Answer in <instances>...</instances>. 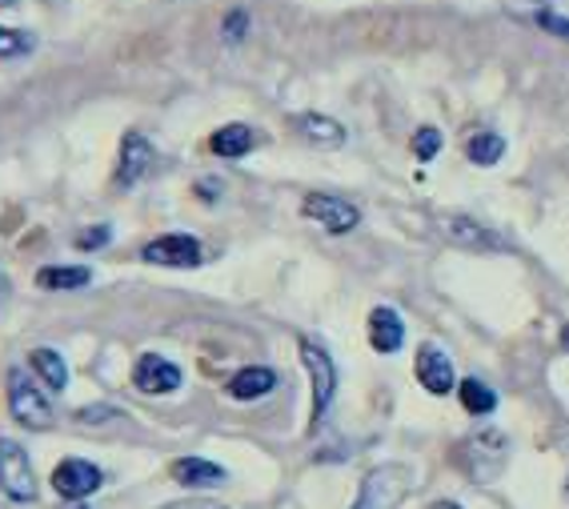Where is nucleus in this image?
<instances>
[{
    "label": "nucleus",
    "mask_w": 569,
    "mask_h": 509,
    "mask_svg": "<svg viewBox=\"0 0 569 509\" xmlns=\"http://www.w3.org/2000/svg\"><path fill=\"white\" fill-rule=\"evenodd\" d=\"M109 237H112L109 224H97V229H84V233L77 237V244H81V249H97V244H109Z\"/></svg>",
    "instance_id": "obj_25"
},
{
    "label": "nucleus",
    "mask_w": 569,
    "mask_h": 509,
    "mask_svg": "<svg viewBox=\"0 0 569 509\" xmlns=\"http://www.w3.org/2000/svg\"><path fill=\"white\" fill-rule=\"evenodd\" d=\"M293 124H297V133L306 137L309 144H317V149H341V144H346V129H341L333 117H321V112H301Z\"/></svg>",
    "instance_id": "obj_14"
},
{
    "label": "nucleus",
    "mask_w": 569,
    "mask_h": 509,
    "mask_svg": "<svg viewBox=\"0 0 569 509\" xmlns=\"http://www.w3.org/2000/svg\"><path fill=\"white\" fill-rule=\"evenodd\" d=\"M253 144H257V133L249 129V124H224V129L213 133L209 149H213L217 157H224V161H237V157H244Z\"/></svg>",
    "instance_id": "obj_17"
},
{
    "label": "nucleus",
    "mask_w": 569,
    "mask_h": 509,
    "mask_svg": "<svg viewBox=\"0 0 569 509\" xmlns=\"http://www.w3.org/2000/svg\"><path fill=\"white\" fill-rule=\"evenodd\" d=\"M72 509H84V506H72Z\"/></svg>",
    "instance_id": "obj_31"
},
{
    "label": "nucleus",
    "mask_w": 569,
    "mask_h": 509,
    "mask_svg": "<svg viewBox=\"0 0 569 509\" xmlns=\"http://www.w3.org/2000/svg\"><path fill=\"white\" fill-rule=\"evenodd\" d=\"M9 409H12V418L29 429H49L52 426L49 393H41V386L29 381L24 369H12L9 373Z\"/></svg>",
    "instance_id": "obj_2"
},
{
    "label": "nucleus",
    "mask_w": 569,
    "mask_h": 509,
    "mask_svg": "<svg viewBox=\"0 0 569 509\" xmlns=\"http://www.w3.org/2000/svg\"><path fill=\"white\" fill-rule=\"evenodd\" d=\"M466 157H469L473 164H481V169H489V164H498L501 157H506V141H501L498 133H478V137H469Z\"/></svg>",
    "instance_id": "obj_21"
},
{
    "label": "nucleus",
    "mask_w": 569,
    "mask_h": 509,
    "mask_svg": "<svg viewBox=\"0 0 569 509\" xmlns=\"http://www.w3.org/2000/svg\"><path fill=\"white\" fill-rule=\"evenodd\" d=\"M409 493V469L406 466H377L361 481V498L353 509H393Z\"/></svg>",
    "instance_id": "obj_6"
},
{
    "label": "nucleus",
    "mask_w": 569,
    "mask_h": 509,
    "mask_svg": "<svg viewBox=\"0 0 569 509\" xmlns=\"http://www.w3.org/2000/svg\"><path fill=\"white\" fill-rule=\"evenodd\" d=\"M413 153H417V161H433V157L441 153V133H438V129H417Z\"/></svg>",
    "instance_id": "obj_23"
},
{
    "label": "nucleus",
    "mask_w": 569,
    "mask_h": 509,
    "mask_svg": "<svg viewBox=\"0 0 569 509\" xmlns=\"http://www.w3.org/2000/svg\"><path fill=\"white\" fill-rule=\"evenodd\" d=\"M438 233L458 249H473V253H501L506 249V237H498L489 224L473 221L466 213H446L438 217Z\"/></svg>",
    "instance_id": "obj_5"
},
{
    "label": "nucleus",
    "mask_w": 569,
    "mask_h": 509,
    "mask_svg": "<svg viewBox=\"0 0 569 509\" xmlns=\"http://www.w3.org/2000/svg\"><path fill=\"white\" fill-rule=\"evenodd\" d=\"M273 386H277L273 369L249 366V369H241V373H233V381H229V398L257 401V398H264V393H273Z\"/></svg>",
    "instance_id": "obj_15"
},
{
    "label": "nucleus",
    "mask_w": 569,
    "mask_h": 509,
    "mask_svg": "<svg viewBox=\"0 0 569 509\" xmlns=\"http://www.w3.org/2000/svg\"><path fill=\"white\" fill-rule=\"evenodd\" d=\"M37 49V37L24 29H4L0 24V61H17V57H29Z\"/></svg>",
    "instance_id": "obj_22"
},
{
    "label": "nucleus",
    "mask_w": 569,
    "mask_h": 509,
    "mask_svg": "<svg viewBox=\"0 0 569 509\" xmlns=\"http://www.w3.org/2000/svg\"><path fill=\"white\" fill-rule=\"evenodd\" d=\"M17 4H21V0H0V9H17Z\"/></svg>",
    "instance_id": "obj_28"
},
{
    "label": "nucleus",
    "mask_w": 569,
    "mask_h": 509,
    "mask_svg": "<svg viewBox=\"0 0 569 509\" xmlns=\"http://www.w3.org/2000/svg\"><path fill=\"white\" fill-rule=\"evenodd\" d=\"M164 509H224L221 501H209V498H184V501H173V506Z\"/></svg>",
    "instance_id": "obj_27"
},
{
    "label": "nucleus",
    "mask_w": 569,
    "mask_h": 509,
    "mask_svg": "<svg viewBox=\"0 0 569 509\" xmlns=\"http://www.w3.org/2000/svg\"><path fill=\"white\" fill-rule=\"evenodd\" d=\"M89 281H92V273L84 266H52L37 273V286L41 289H81V286H89Z\"/></svg>",
    "instance_id": "obj_20"
},
{
    "label": "nucleus",
    "mask_w": 569,
    "mask_h": 509,
    "mask_svg": "<svg viewBox=\"0 0 569 509\" xmlns=\"http://www.w3.org/2000/svg\"><path fill=\"white\" fill-rule=\"evenodd\" d=\"M301 361H306L309 386H313V426H321V418H326V409L333 406L337 393V366L317 341H301Z\"/></svg>",
    "instance_id": "obj_4"
},
{
    "label": "nucleus",
    "mask_w": 569,
    "mask_h": 509,
    "mask_svg": "<svg viewBox=\"0 0 569 509\" xmlns=\"http://www.w3.org/2000/svg\"><path fill=\"white\" fill-rule=\"evenodd\" d=\"M417 381H421L433 398H446L449 389L458 386V373H453V361H449L446 349H438V346L417 349Z\"/></svg>",
    "instance_id": "obj_11"
},
{
    "label": "nucleus",
    "mask_w": 569,
    "mask_h": 509,
    "mask_svg": "<svg viewBox=\"0 0 569 509\" xmlns=\"http://www.w3.org/2000/svg\"><path fill=\"white\" fill-rule=\"evenodd\" d=\"M104 481V473L92 461L84 458H64L61 466L52 469V489L61 493V498H72V501H81L89 498V493H97Z\"/></svg>",
    "instance_id": "obj_9"
},
{
    "label": "nucleus",
    "mask_w": 569,
    "mask_h": 509,
    "mask_svg": "<svg viewBox=\"0 0 569 509\" xmlns=\"http://www.w3.org/2000/svg\"><path fill=\"white\" fill-rule=\"evenodd\" d=\"M561 346H566V349H569V326H566V333H561Z\"/></svg>",
    "instance_id": "obj_30"
},
{
    "label": "nucleus",
    "mask_w": 569,
    "mask_h": 509,
    "mask_svg": "<svg viewBox=\"0 0 569 509\" xmlns=\"http://www.w3.org/2000/svg\"><path fill=\"white\" fill-rule=\"evenodd\" d=\"M157 153H153V144H149V137L141 133H129L121 141V164H117V184H137L149 177V169H153Z\"/></svg>",
    "instance_id": "obj_12"
},
{
    "label": "nucleus",
    "mask_w": 569,
    "mask_h": 509,
    "mask_svg": "<svg viewBox=\"0 0 569 509\" xmlns=\"http://www.w3.org/2000/svg\"><path fill=\"white\" fill-rule=\"evenodd\" d=\"M401 341H406V326H401V317H397L389 306L373 309V313H369V346H373L377 353H397Z\"/></svg>",
    "instance_id": "obj_13"
},
{
    "label": "nucleus",
    "mask_w": 569,
    "mask_h": 509,
    "mask_svg": "<svg viewBox=\"0 0 569 509\" xmlns=\"http://www.w3.org/2000/svg\"><path fill=\"white\" fill-rule=\"evenodd\" d=\"M458 461L473 481H493L509 461V441L498 429H478L458 446Z\"/></svg>",
    "instance_id": "obj_1"
},
{
    "label": "nucleus",
    "mask_w": 569,
    "mask_h": 509,
    "mask_svg": "<svg viewBox=\"0 0 569 509\" xmlns=\"http://www.w3.org/2000/svg\"><path fill=\"white\" fill-rule=\"evenodd\" d=\"M458 389H461V406H466L473 418H486V413L498 409V393H493L486 381H478V377H466Z\"/></svg>",
    "instance_id": "obj_19"
},
{
    "label": "nucleus",
    "mask_w": 569,
    "mask_h": 509,
    "mask_svg": "<svg viewBox=\"0 0 569 509\" xmlns=\"http://www.w3.org/2000/svg\"><path fill=\"white\" fill-rule=\"evenodd\" d=\"M538 24H541V29H549V32H558V37H569V21H561V17H553V12H541Z\"/></svg>",
    "instance_id": "obj_26"
},
{
    "label": "nucleus",
    "mask_w": 569,
    "mask_h": 509,
    "mask_svg": "<svg viewBox=\"0 0 569 509\" xmlns=\"http://www.w3.org/2000/svg\"><path fill=\"white\" fill-rule=\"evenodd\" d=\"M132 386L141 389V393H149V398H161V393L181 389V369L161 353H144L132 366Z\"/></svg>",
    "instance_id": "obj_10"
},
{
    "label": "nucleus",
    "mask_w": 569,
    "mask_h": 509,
    "mask_svg": "<svg viewBox=\"0 0 569 509\" xmlns=\"http://www.w3.org/2000/svg\"><path fill=\"white\" fill-rule=\"evenodd\" d=\"M244 29H249V12H244V9H237V12H229V17H224V41H229V44L241 41Z\"/></svg>",
    "instance_id": "obj_24"
},
{
    "label": "nucleus",
    "mask_w": 569,
    "mask_h": 509,
    "mask_svg": "<svg viewBox=\"0 0 569 509\" xmlns=\"http://www.w3.org/2000/svg\"><path fill=\"white\" fill-rule=\"evenodd\" d=\"M29 361H32V369H37V377H41L52 393H61V389L69 386V366H64V357L57 353V349H32Z\"/></svg>",
    "instance_id": "obj_18"
},
{
    "label": "nucleus",
    "mask_w": 569,
    "mask_h": 509,
    "mask_svg": "<svg viewBox=\"0 0 569 509\" xmlns=\"http://www.w3.org/2000/svg\"><path fill=\"white\" fill-rule=\"evenodd\" d=\"M0 489L4 498L12 501H32L37 498V473H32V461L24 453L21 441L0 438Z\"/></svg>",
    "instance_id": "obj_3"
},
{
    "label": "nucleus",
    "mask_w": 569,
    "mask_h": 509,
    "mask_svg": "<svg viewBox=\"0 0 569 509\" xmlns=\"http://www.w3.org/2000/svg\"><path fill=\"white\" fill-rule=\"evenodd\" d=\"M141 257L149 261V266L197 269V266H201L204 249H201V241H197V237H189V233H164V237H157V241L144 244Z\"/></svg>",
    "instance_id": "obj_8"
},
{
    "label": "nucleus",
    "mask_w": 569,
    "mask_h": 509,
    "mask_svg": "<svg viewBox=\"0 0 569 509\" xmlns=\"http://www.w3.org/2000/svg\"><path fill=\"white\" fill-rule=\"evenodd\" d=\"M301 213L333 237L353 233L357 224H361V209L353 201H341V197H329V193H309L306 204H301Z\"/></svg>",
    "instance_id": "obj_7"
},
{
    "label": "nucleus",
    "mask_w": 569,
    "mask_h": 509,
    "mask_svg": "<svg viewBox=\"0 0 569 509\" xmlns=\"http://www.w3.org/2000/svg\"><path fill=\"white\" fill-rule=\"evenodd\" d=\"M433 509H461V506H453V501H438Z\"/></svg>",
    "instance_id": "obj_29"
},
{
    "label": "nucleus",
    "mask_w": 569,
    "mask_h": 509,
    "mask_svg": "<svg viewBox=\"0 0 569 509\" xmlns=\"http://www.w3.org/2000/svg\"><path fill=\"white\" fill-rule=\"evenodd\" d=\"M173 481H181V486H189V489H209V486H221L224 469L204 458H181V461H173Z\"/></svg>",
    "instance_id": "obj_16"
}]
</instances>
